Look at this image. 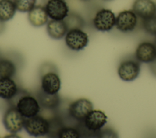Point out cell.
I'll return each mask as SVG.
<instances>
[{
    "label": "cell",
    "mask_w": 156,
    "mask_h": 138,
    "mask_svg": "<svg viewBox=\"0 0 156 138\" xmlns=\"http://www.w3.org/2000/svg\"><path fill=\"white\" fill-rule=\"evenodd\" d=\"M17 100H12L11 102L16 101L12 104L18 111L25 118H29L38 114L40 111V104L37 98L29 94L26 92L19 91L16 94Z\"/></svg>",
    "instance_id": "obj_1"
},
{
    "label": "cell",
    "mask_w": 156,
    "mask_h": 138,
    "mask_svg": "<svg viewBox=\"0 0 156 138\" xmlns=\"http://www.w3.org/2000/svg\"><path fill=\"white\" fill-rule=\"evenodd\" d=\"M24 128L30 136L38 137L44 136L50 131V123L47 119L40 115L25 118Z\"/></svg>",
    "instance_id": "obj_2"
},
{
    "label": "cell",
    "mask_w": 156,
    "mask_h": 138,
    "mask_svg": "<svg viewBox=\"0 0 156 138\" xmlns=\"http://www.w3.org/2000/svg\"><path fill=\"white\" fill-rule=\"evenodd\" d=\"M140 62L134 57H127L122 60L118 67L119 78L125 81H132L137 78L140 72Z\"/></svg>",
    "instance_id": "obj_3"
},
{
    "label": "cell",
    "mask_w": 156,
    "mask_h": 138,
    "mask_svg": "<svg viewBox=\"0 0 156 138\" xmlns=\"http://www.w3.org/2000/svg\"><path fill=\"white\" fill-rule=\"evenodd\" d=\"M25 117L13 106H11L5 112L2 123L5 129L11 133H16L24 128Z\"/></svg>",
    "instance_id": "obj_4"
},
{
    "label": "cell",
    "mask_w": 156,
    "mask_h": 138,
    "mask_svg": "<svg viewBox=\"0 0 156 138\" xmlns=\"http://www.w3.org/2000/svg\"><path fill=\"white\" fill-rule=\"evenodd\" d=\"M65 42L66 46L74 51L83 49L89 42L87 33L80 29L69 30L65 36Z\"/></svg>",
    "instance_id": "obj_5"
},
{
    "label": "cell",
    "mask_w": 156,
    "mask_h": 138,
    "mask_svg": "<svg viewBox=\"0 0 156 138\" xmlns=\"http://www.w3.org/2000/svg\"><path fill=\"white\" fill-rule=\"evenodd\" d=\"M116 16L110 9H101L98 10L93 19V24L94 28L101 32H108L115 26Z\"/></svg>",
    "instance_id": "obj_6"
},
{
    "label": "cell",
    "mask_w": 156,
    "mask_h": 138,
    "mask_svg": "<svg viewBox=\"0 0 156 138\" xmlns=\"http://www.w3.org/2000/svg\"><path fill=\"white\" fill-rule=\"evenodd\" d=\"M138 23V16L132 10H124L116 17L115 26L121 32L127 33L133 31Z\"/></svg>",
    "instance_id": "obj_7"
},
{
    "label": "cell",
    "mask_w": 156,
    "mask_h": 138,
    "mask_svg": "<svg viewBox=\"0 0 156 138\" xmlns=\"http://www.w3.org/2000/svg\"><path fill=\"white\" fill-rule=\"evenodd\" d=\"M44 7L51 19L63 20L69 13V7L65 0H48Z\"/></svg>",
    "instance_id": "obj_8"
},
{
    "label": "cell",
    "mask_w": 156,
    "mask_h": 138,
    "mask_svg": "<svg viewBox=\"0 0 156 138\" xmlns=\"http://www.w3.org/2000/svg\"><path fill=\"white\" fill-rule=\"evenodd\" d=\"M93 109V105L89 100L82 98L72 102L68 108L69 115L77 120H84L86 116Z\"/></svg>",
    "instance_id": "obj_9"
},
{
    "label": "cell",
    "mask_w": 156,
    "mask_h": 138,
    "mask_svg": "<svg viewBox=\"0 0 156 138\" xmlns=\"http://www.w3.org/2000/svg\"><path fill=\"white\" fill-rule=\"evenodd\" d=\"M60 88L61 80L57 72L49 71L41 77V89L46 93L57 94Z\"/></svg>",
    "instance_id": "obj_10"
},
{
    "label": "cell",
    "mask_w": 156,
    "mask_h": 138,
    "mask_svg": "<svg viewBox=\"0 0 156 138\" xmlns=\"http://www.w3.org/2000/svg\"><path fill=\"white\" fill-rule=\"evenodd\" d=\"M135 58L141 63H150L156 58V45L149 41L140 43L135 50Z\"/></svg>",
    "instance_id": "obj_11"
},
{
    "label": "cell",
    "mask_w": 156,
    "mask_h": 138,
    "mask_svg": "<svg viewBox=\"0 0 156 138\" xmlns=\"http://www.w3.org/2000/svg\"><path fill=\"white\" fill-rule=\"evenodd\" d=\"M85 127L90 131H97L100 130L107 122V117L101 110H92L84 119Z\"/></svg>",
    "instance_id": "obj_12"
},
{
    "label": "cell",
    "mask_w": 156,
    "mask_h": 138,
    "mask_svg": "<svg viewBox=\"0 0 156 138\" xmlns=\"http://www.w3.org/2000/svg\"><path fill=\"white\" fill-rule=\"evenodd\" d=\"M132 10L142 19H146L156 15V3L152 0H135Z\"/></svg>",
    "instance_id": "obj_13"
},
{
    "label": "cell",
    "mask_w": 156,
    "mask_h": 138,
    "mask_svg": "<svg viewBox=\"0 0 156 138\" xmlns=\"http://www.w3.org/2000/svg\"><path fill=\"white\" fill-rule=\"evenodd\" d=\"M18 92V86L12 78H0V98L10 101Z\"/></svg>",
    "instance_id": "obj_14"
},
{
    "label": "cell",
    "mask_w": 156,
    "mask_h": 138,
    "mask_svg": "<svg viewBox=\"0 0 156 138\" xmlns=\"http://www.w3.org/2000/svg\"><path fill=\"white\" fill-rule=\"evenodd\" d=\"M48 15L45 7L41 5H35L28 12V20L34 27H41L48 22Z\"/></svg>",
    "instance_id": "obj_15"
},
{
    "label": "cell",
    "mask_w": 156,
    "mask_h": 138,
    "mask_svg": "<svg viewBox=\"0 0 156 138\" xmlns=\"http://www.w3.org/2000/svg\"><path fill=\"white\" fill-rule=\"evenodd\" d=\"M46 31L51 38L60 40L65 36L68 30L64 20L51 19L47 22Z\"/></svg>",
    "instance_id": "obj_16"
},
{
    "label": "cell",
    "mask_w": 156,
    "mask_h": 138,
    "mask_svg": "<svg viewBox=\"0 0 156 138\" xmlns=\"http://www.w3.org/2000/svg\"><path fill=\"white\" fill-rule=\"evenodd\" d=\"M37 98L42 107L49 109L57 108L60 102V97L58 93L55 94H49L44 92L41 89L38 91Z\"/></svg>",
    "instance_id": "obj_17"
},
{
    "label": "cell",
    "mask_w": 156,
    "mask_h": 138,
    "mask_svg": "<svg viewBox=\"0 0 156 138\" xmlns=\"http://www.w3.org/2000/svg\"><path fill=\"white\" fill-rule=\"evenodd\" d=\"M16 10L13 0H0V21L5 22L12 19Z\"/></svg>",
    "instance_id": "obj_18"
},
{
    "label": "cell",
    "mask_w": 156,
    "mask_h": 138,
    "mask_svg": "<svg viewBox=\"0 0 156 138\" xmlns=\"http://www.w3.org/2000/svg\"><path fill=\"white\" fill-rule=\"evenodd\" d=\"M16 72L15 63L6 58H0V78H12Z\"/></svg>",
    "instance_id": "obj_19"
},
{
    "label": "cell",
    "mask_w": 156,
    "mask_h": 138,
    "mask_svg": "<svg viewBox=\"0 0 156 138\" xmlns=\"http://www.w3.org/2000/svg\"><path fill=\"white\" fill-rule=\"evenodd\" d=\"M63 20L68 30L74 29H82L85 24V21L81 15L73 12H69L67 16Z\"/></svg>",
    "instance_id": "obj_20"
},
{
    "label": "cell",
    "mask_w": 156,
    "mask_h": 138,
    "mask_svg": "<svg viewBox=\"0 0 156 138\" xmlns=\"http://www.w3.org/2000/svg\"><path fill=\"white\" fill-rule=\"evenodd\" d=\"M141 25L147 33L156 36V15L146 19H142Z\"/></svg>",
    "instance_id": "obj_21"
},
{
    "label": "cell",
    "mask_w": 156,
    "mask_h": 138,
    "mask_svg": "<svg viewBox=\"0 0 156 138\" xmlns=\"http://www.w3.org/2000/svg\"><path fill=\"white\" fill-rule=\"evenodd\" d=\"M16 10L21 12H29L36 4L37 0H13Z\"/></svg>",
    "instance_id": "obj_22"
},
{
    "label": "cell",
    "mask_w": 156,
    "mask_h": 138,
    "mask_svg": "<svg viewBox=\"0 0 156 138\" xmlns=\"http://www.w3.org/2000/svg\"><path fill=\"white\" fill-rule=\"evenodd\" d=\"M58 136L62 138H79L80 136L79 132L71 127H65L58 132Z\"/></svg>",
    "instance_id": "obj_23"
},
{
    "label": "cell",
    "mask_w": 156,
    "mask_h": 138,
    "mask_svg": "<svg viewBox=\"0 0 156 138\" xmlns=\"http://www.w3.org/2000/svg\"><path fill=\"white\" fill-rule=\"evenodd\" d=\"M149 66L152 74L156 77V58L150 63H149Z\"/></svg>",
    "instance_id": "obj_24"
},
{
    "label": "cell",
    "mask_w": 156,
    "mask_h": 138,
    "mask_svg": "<svg viewBox=\"0 0 156 138\" xmlns=\"http://www.w3.org/2000/svg\"><path fill=\"white\" fill-rule=\"evenodd\" d=\"M5 29V24H4V22L0 21V33H2L3 31Z\"/></svg>",
    "instance_id": "obj_25"
},
{
    "label": "cell",
    "mask_w": 156,
    "mask_h": 138,
    "mask_svg": "<svg viewBox=\"0 0 156 138\" xmlns=\"http://www.w3.org/2000/svg\"><path fill=\"white\" fill-rule=\"evenodd\" d=\"M155 44V45H156V40H155V43H154Z\"/></svg>",
    "instance_id": "obj_26"
},
{
    "label": "cell",
    "mask_w": 156,
    "mask_h": 138,
    "mask_svg": "<svg viewBox=\"0 0 156 138\" xmlns=\"http://www.w3.org/2000/svg\"><path fill=\"white\" fill-rule=\"evenodd\" d=\"M82 1H88V0H82Z\"/></svg>",
    "instance_id": "obj_27"
},
{
    "label": "cell",
    "mask_w": 156,
    "mask_h": 138,
    "mask_svg": "<svg viewBox=\"0 0 156 138\" xmlns=\"http://www.w3.org/2000/svg\"><path fill=\"white\" fill-rule=\"evenodd\" d=\"M106 1H110V0H106Z\"/></svg>",
    "instance_id": "obj_28"
},
{
    "label": "cell",
    "mask_w": 156,
    "mask_h": 138,
    "mask_svg": "<svg viewBox=\"0 0 156 138\" xmlns=\"http://www.w3.org/2000/svg\"><path fill=\"white\" fill-rule=\"evenodd\" d=\"M155 3H156V2H155Z\"/></svg>",
    "instance_id": "obj_29"
}]
</instances>
